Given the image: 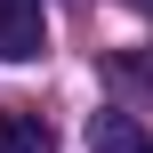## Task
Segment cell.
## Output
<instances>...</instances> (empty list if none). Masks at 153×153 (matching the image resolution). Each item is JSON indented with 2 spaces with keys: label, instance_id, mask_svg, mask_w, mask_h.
Segmentation results:
<instances>
[{
  "label": "cell",
  "instance_id": "1",
  "mask_svg": "<svg viewBox=\"0 0 153 153\" xmlns=\"http://www.w3.org/2000/svg\"><path fill=\"white\" fill-rule=\"evenodd\" d=\"M48 48V8L40 0H0V65H32Z\"/></svg>",
  "mask_w": 153,
  "mask_h": 153
},
{
  "label": "cell",
  "instance_id": "2",
  "mask_svg": "<svg viewBox=\"0 0 153 153\" xmlns=\"http://www.w3.org/2000/svg\"><path fill=\"white\" fill-rule=\"evenodd\" d=\"M0 153H56V129H48L40 113L8 105V113H0Z\"/></svg>",
  "mask_w": 153,
  "mask_h": 153
},
{
  "label": "cell",
  "instance_id": "3",
  "mask_svg": "<svg viewBox=\"0 0 153 153\" xmlns=\"http://www.w3.org/2000/svg\"><path fill=\"white\" fill-rule=\"evenodd\" d=\"M89 145L97 153H145V137H137L129 113H97V121H89Z\"/></svg>",
  "mask_w": 153,
  "mask_h": 153
},
{
  "label": "cell",
  "instance_id": "4",
  "mask_svg": "<svg viewBox=\"0 0 153 153\" xmlns=\"http://www.w3.org/2000/svg\"><path fill=\"white\" fill-rule=\"evenodd\" d=\"M145 153H153V145H145Z\"/></svg>",
  "mask_w": 153,
  "mask_h": 153
}]
</instances>
